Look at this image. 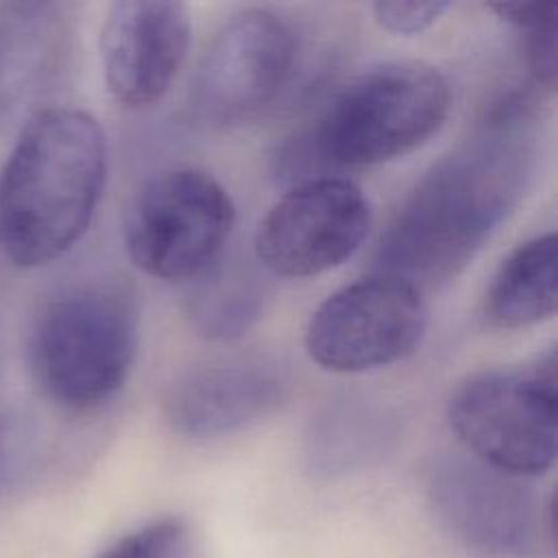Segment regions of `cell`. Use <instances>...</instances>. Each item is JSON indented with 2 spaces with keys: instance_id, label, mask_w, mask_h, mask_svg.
<instances>
[{
  "instance_id": "1",
  "label": "cell",
  "mask_w": 558,
  "mask_h": 558,
  "mask_svg": "<svg viewBox=\"0 0 558 558\" xmlns=\"http://www.w3.org/2000/svg\"><path fill=\"white\" fill-rule=\"evenodd\" d=\"M536 107L510 94L416 183L384 231L375 270L416 290L456 277L523 196L538 146Z\"/></svg>"
},
{
  "instance_id": "2",
  "label": "cell",
  "mask_w": 558,
  "mask_h": 558,
  "mask_svg": "<svg viewBox=\"0 0 558 558\" xmlns=\"http://www.w3.org/2000/svg\"><path fill=\"white\" fill-rule=\"evenodd\" d=\"M107 181L98 120L48 107L22 126L0 170V248L20 268L50 264L87 231Z\"/></svg>"
},
{
  "instance_id": "3",
  "label": "cell",
  "mask_w": 558,
  "mask_h": 558,
  "mask_svg": "<svg viewBox=\"0 0 558 558\" xmlns=\"http://www.w3.org/2000/svg\"><path fill=\"white\" fill-rule=\"evenodd\" d=\"M451 87L425 61H388L342 85L316 120L283 142L277 177L292 185L401 157L423 146L447 120Z\"/></svg>"
},
{
  "instance_id": "4",
  "label": "cell",
  "mask_w": 558,
  "mask_h": 558,
  "mask_svg": "<svg viewBox=\"0 0 558 558\" xmlns=\"http://www.w3.org/2000/svg\"><path fill=\"white\" fill-rule=\"evenodd\" d=\"M137 353V303L120 281H87L50 299L28 333V364L41 390L68 410L107 403Z\"/></svg>"
},
{
  "instance_id": "5",
  "label": "cell",
  "mask_w": 558,
  "mask_h": 558,
  "mask_svg": "<svg viewBox=\"0 0 558 558\" xmlns=\"http://www.w3.org/2000/svg\"><path fill=\"white\" fill-rule=\"evenodd\" d=\"M556 351L521 368L480 371L451 390L447 423L480 462L536 477L556 462Z\"/></svg>"
},
{
  "instance_id": "6",
  "label": "cell",
  "mask_w": 558,
  "mask_h": 558,
  "mask_svg": "<svg viewBox=\"0 0 558 558\" xmlns=\"http://www.w3.org/2000/svg\"><path fill=\"white\" fill-rule=\"evenodd\" d=\"M235 207L218 179L198 168H172L148 179L124 216L129 259L155 279H196L231 238Z\"/></svg>"
},
{
  "instance_id": "7",
  "label": "cell",
  "mask_w": 558,
  "mask_h": 558,
  "mask_svg": "<svg viewBox=\"0 0 558 558\" xmlns=\"http://www.w3.org/2000/svg\"><path fill=\"white\" fill-rule=\"evenodd\" d=\"M299 57L294 26L272 9L233 13L207 44L187 94L192 118L207 129H229L277 100Z\"/></svg>"
},
{
  "instance_id": "8",
  "label": "cell",
  "mask_w": 558,
  "mask_h": 558,
  "mask_svg": "<svg viewBox=\"0 0 558 558\" xmlns=\"http://www.w3.org/2000/svg\"><path fill=\"white\" fill-rule=\"evenodd\" d=\"M427 310L421 290L379 275L347 283L310 316L303 344L329 373H364L414 353L425 336Z\"/></svg>"
},
{
  "instance_id": "9",
  "label": "cell",
  "mask_w": 558,
  "mask_h": 558,
  "mask_svg": "<svg viewBox=\"0 0 558 558\" xmlns=\"http://www.w3.org/2000/svg\"><path fill=\"white\" fill-rule=\"evenodd\" d=\"M371 227L364 192L344 177H320L292 185L259 220L253 251L277 277L303 279L347 262Z\"/></svg>"
},
{
  "instance_id": "10",
  "label": "cell",
  "mask_w": 558,
  "mask_h": 558,
  "mask_svg": "<svg viewBox=\"0 0 558 558\" xmlns=\"http://www.w3.org/2000/svg\"><path fill=\"white\" fill-rule=\"evenodd\" d=\"M427 495L440 525L477 558H521L536 543L541 510L523 477L445 456L429 471Z\"/></svg>"
},
{
  "instance_id": "11",
  "label": "cell",
  "mask_w": 558,
  "mask_h": 558,
  "mask_svg": "<svg viewBox=\"0 0 558 558\" xmlns=\"http://www.w3.org/2000/svg\"><path fill=\"white\" fill-rule=\"evenodd\" d=\"M190 31V13L181 2H113L100 31L102 74L111 98L133 111L157 105L185 61Z\"/></svg>"
},
{
  "instance_id": "12",
  "label": "cell",
  "mask_w": 558,
  "mask_h": 558,
  "mask_svg": "<svg viewBox=\"0 0 558 558\" xmlns=\"http://www.w3.org/2000/svg\"><path fill=\"white\" fill-rule=\"evenodd\" d=\"M288 388L290 373L277 357L231 355L179 373L163 392L161 410L185 438H220L272 412Z\"/></svg>"
},
{
  "instance_id": "13",
  "label": "cell",
  "mask_w": 558,
  "mask_h": 558,
  "mask_svg": "<svg viewBox=\"0 0 558 558\" xmlns=\"http://www.w3.org/2000/svg\"><path fill=\"white\" fill-rule=\"evenodd\" d=\"M558 303V242L543 233L521 242L493 275L484 316L490 327L521 329L556 314Z\"/></svg>"
},
{
  "instance_id": "14",
  "label": "cell",
  "mask_w": 558,
  "mask_h": 558,
  "mask_svg": "<svg viewBox=\"0 0 558 558\" xmlns=\"http://www.w3.org/2000/svg\"><path fill=\"white\" fill-rule=\"evenodd\" d=\"M392 436L386 410L364 399H340L312 421L305 442L307 466L320 477L351 473L381 458Z\"/></svg>"
},
{
  "instance_id": "15",
  "label": "cell",
  "mask_w": 558,
  "mask_h": 558,
  "mask_svg": "<svg viewBox=\"0 0 558 558\" xmlns=\"http://www.w3.org/2000/svg\"><path fill=\"white\" fill-rule=\"evenodd\" d=\"M266 281L246 259L218 257L194 279L187 294V316L196 333L209 340H233L262 316Z\"/></svg>"
},
{
  "instance_id": "16",
  "label": "cell",
  "mask_w": 558,
  "mask_h": 558,
  "mask_svg": "<svg viewBox=\"0 0 558 558\" xmlns=\"http://www.w3.org/2000/svg\"><path fill=\"white\" fill-rule=\"evenodd\" d=\"M44 4L0 7V102L48 63L54 24Z\"/></svg>"
},
{
  "instance_id": "17",
  "label": "cell",
  "mask_w": 558,
  "mask_h": 558,
  "mask_svg": "<svg viewBox=\"0 0 558 558\" xmlns=\"http://www.w3.org/2000/svg\"><path fill=\"white\" fill-rule=\"evenodd\" d=\"M190 530L179 517L150 521L111 543L96 558H187Z\"/></svg>"
},
{
  "instance_id": "18",
  "label": "cell",
  "mask_w": 558,
  "mask_h": 558,
  "mask_svg": "<svg viewBox=\"0 0 558 558\" xmlns=\"http://www.w3.org/2000/svg\"><path fill=\"white\" fill-rule=\"evenodd\" d=\"M449 2H375V22L395 35H418L427 31L449 9Z\"/></svg>"
},
{
  "instance_id": "19",
  "label": "cell",
  "mask_w": 558,
  "mask_h": 558,
  "mask_svg": "<svg viewBox=\"0 0 558 558\" xmlns=\"http://www.w3.org/2000/svg\"><path fill=\"white\" fill-rule=\"evenodd\" d=\"M523 35V61L532 81L543 89L556 85V17H549Z\"/></svg>"
},
{
  "instance_id": "20",
  "label": "cell",
  "mask_w": 558,
  "mask_h": 558,
  "mask_svg": "<svg viewBox=\"0 0 558 558\" xmlns=\"http://www.w3.org/2000/svg\"><path fill=\"white\" fill-rule=\"evenodd\" d=\"M490 11H495L499 20L512 24L519 31L532 28V26L558 15L556 7L538 4V2H495V4H490Z\"/></svg>"
}]
</instances>
